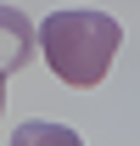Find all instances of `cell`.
<instances>
[{
  "label": "cell",
  "instance_id": "obj_3",
  "mask_svg": "<svg viewBox=\"0 0 140 146\" xmlns=\"http://www.w3.org/2000/svg\"><path fill=\"white\" fill-rule=\"evenodd\" d=\"M0 112H6V73H0Z\"/></svg>",
  "mask_w": 140,
  "mask_h": 146
},
{
  "label": "cell",
  "instance_id": "obj_2",
  "mask_svg": "<svg viewBox=\"0 0 140 146\" xmlns=\"http://www.w3.org/2000/svg\"><path fill=\"white\" fill-rule=\"evenodd\" d=\"M34 45H39V28L22 17L17 6H0V73H17L34 62Z\"/></svg>",
  "mask_w": 140,
  "mask_h": 146
},
{
  "label": "cell",
  "instance_id": "obj_1",
  "mask_svg": "<svg viewBox=\"0 0 140 146\" xmlns=\"http://www.w3.org/2000/svg\"><path fill=\"white\" fill-rule=\"evenodd\" d=\"M123 45V28L118 17H106L95 6H67V11H51L45 28H39V51L51 62V73L73 90H90V84H101L106 68H112V56Z\"/></svg>",
  "mask_w": 140,
  "mask_h": 146
}]
</instances>
